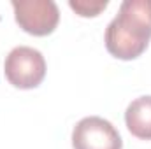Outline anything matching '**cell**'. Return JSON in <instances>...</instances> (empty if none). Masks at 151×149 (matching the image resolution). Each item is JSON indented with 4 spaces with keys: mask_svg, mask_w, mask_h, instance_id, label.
<instances>
[{
    "mask_svg": "<svg viewBox=\"0 0 151 149\" xmlns=\"http://www.w3.org/2000/svg\"><path fill=\"white\" fill-rule=\"evenodd\" d=\"M151 39V0H125L106 30V47L114 58L141 56Z\"/></svg>",
    "mask_w": 151,
    "mask_h": 149,
    "instance_id": "6da1fadb",
    "label": "cell"
},
{
    "mask_svg": "<svg viewBox=\"0 0 151 149\" xmlns=\"http://www.w3.org/2000/svg\"><path fill=\"white\" fill-rule=\"evenodd\" d=\"M69 5L72 11H76V14L83 18H93L107 7V0H70Z\"/></svg>",
    "mask_w": 151,
    "mask_h": 149,
    "instance_id": "8992f818",
    "label": "cell"
},
{
    "mask_svg": "<svg viewBox=\"0 0 151 149\" xmlns=\"http://www.w3.org/2000/svg\"><path fill=\"white\" fill-rule=\"evenodd\" d=\"M125 123L128 132L142 140H151V97L135 98L125 112Z\"/></svg>",
    "mask_w": 151,
    "mask_h": 149,
    "instance_id": "5b68a950",
    "label": "cell"
},
{
    "mask_svg": "<svg viewBox=\"0 0 151 149\" xmlns=\"http://www.w3.org/2000/svg\"><path fill=\"white\" fill-rule=\"evenodd\" d=\"M12 9L19 28L37 37L53 34L60 19L58 7L53 0H12Z\"/></svg>",
    "mask_w": 151,
    "mask_h": 149,
    "instance_id": "3957f363",
    "label": "cell"
},
{
    "mask_svg": "<svg viewBox=\"0 0 151 149\" xmlns=\"http://www.w3.org/2000/svg\"><path fill=\"white\" fill-rule=\"evenodd\" d=\"M74 149H121L123 142L113 125L99 116L81 119L72 132Z\"/></svg>",
    "mask_w": 151,
    "mask_h": 149,
    "instance_id": "277c9868",
    "label": "cell"
},
{
    "mask_svg": "<svg viewBox=\"0 0 151 149\" xmlns=\"http://www.w3.org/2000/svg\"><path fill=\"white\" fill-rule=\"evenodd\" d=\"M4 72L14 88L32 90L37 88L46 75V60L37 49L28 46H18L7 54Z\"/></svg>",
    "mask_w": 151,
    "mask_h": 149,
    "instance_id": "7a4b0ae2",
    "label": "cell"
}]
</instances>
